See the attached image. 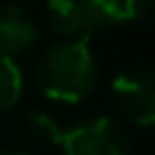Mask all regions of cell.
<instances>
[{"label": "cell", "instance_id": "cell-5", "mask_svg": "<svg viewBox=\"0 0 155 155\" xmlns=\"http://www.w3.org/2000/svg\"><path fill=\"white\" fill-rule=\"evenodd\" d=\"M39 39V29L34 19L17 5L0 7V53L15 58L29 51Z\"/></svg>", "mask_w": 155, "mask_h": 155}, {"label": "cell", "instance_id": "cell-9", "mask_svg": "<svg viewBox=\"0 0 155 155\" xmlns=\"http://www.w3.org/2000/svg\"><path fill=\"white\" fill-rule=\"evenodd\" d=\"M0 155H29V153L22 148H15V145H0Z\"/></svg>", "mask_w": 155, "mask_h": 155}, {"label": "cell", "instance_id": "cell-2", "mask_svg": "<svg viewBox=\"0 0 155 155\" xmlns=\"http://www.w3.org/2000/svg\"><path fill=\"white\" fill-rule=\"evenodd\" d=\"M58 145L65 155H131L126 131L109 116H94L78 126L63 128Z\"/></svg>", "mask_w": 155, "mask_h": 155}, {"label": "cell", "instance_id": "cell-4", "mask_svg": "<svg viewBox=\"0 0 155 155\" xmlns=\"http://www.w3.org/2000/svg\"><path fill=\"white\" fill-rule=\"evenodd\" d=\"M114 109L136 126L155 124V73L145 68H131L111 80Z\"/></svg>", "mask_w": 155, "mask_h": 155}, {"label": "cell", "instance_id": "cell-8", "mask_svg": "<svg viewBox=\"0 0 155 155\" xmlns=\"http://www.w3.org/2000/svg\"><path fill=\"white\" fill-rule=\"evenodd\" d=\"M155 0H107L114 24H133L150 15Z\"/></svg>", "mask_w": 155, "mask_h": 155}, {"label": "cell", "instance_id": "cell-6", "mask_svg": "<svg viewBox=\"0 0 155 155\" xmlns=\"http://www.w3.org/2000/svg\"><path fill=\"white\" fill-rule=\"evenodd\" d=\"M22 131L29 140L39 145H58L63 136V128L58 126V121L51 114L39 111V109H29L22 116Z\"/></svg>", "mask_w": 155, "mask_h": 155}, {"label": "cell", "instance_id": "cell-1", "mask_svg": "<svg viewBox=\"0 0 155 155\" xmlns=\"http://www.w3.org/2000/svg\"><path fill=\"white\" fill-rule=\"evenodd\" d=\"M36 85L51 102L78 104L97 85V58L87 39L51 44L36 63Z\"/></svg>", "mask_w": 155, "mask_h": 155}, {"label": "cell", "instance_id": "cell-7", "mask_svg": "<svg viewBox=\"0 0 155 155\" xmlns=\"http://www.w3.org/2000/svg\"><path fill=\"white\" fill-rule=\"evenodd\" d=\"M22 87H24V78L19 65L15 63V58L0 53V111H7L19 102Z\"/></svg>", "mask_w": 155, "mask_h": 155}, {"label": "cell", "instance_id": "cell-3", "mask_svg": "<svg viewBox=\"0 0 155 155\" xmlns=\"http://www.w3.org/2000/svg\"><path fill=\"white\" fill-rule=\"evenodd\" d=\"M48 27L68 39H87L111 27L107 0H44Z\"/></svg>", "mask_w": 155, "mask_h": 155}]
</instances>
